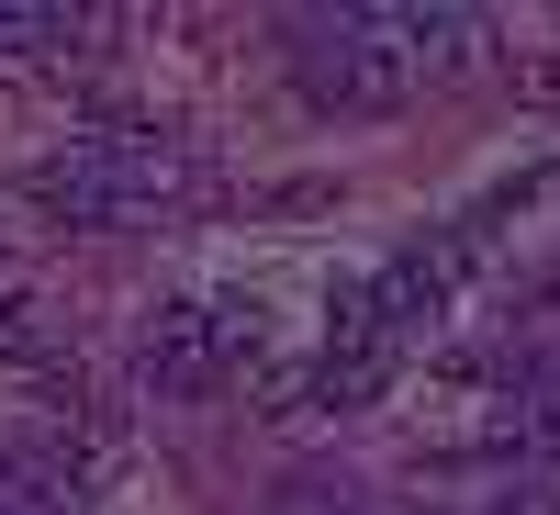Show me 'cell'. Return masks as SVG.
Returning <instances> with one entry per match:
<instances>
[{"label":"cell","instance_id":"3957f363","mask_svg":"<svg viewBox=\"0 0 560 515\" xmlns=\"http://www.w3.org/2000/svg\"><path fill=\"white\" fill-rule=\"evenodd\" d=\"M292 79H303V102H325V113H404V102H415V68L393 57L382 12L303 23V34H292Z\"/></svg>","mask_w":560,"mask_h":515},{"label":"cell","instance_id":"5b68a950","mask_svg":"<svg viewBox=\"0 0 560 515\" xmlns=\"http://www.w3.org/2000/svg\"><path fill=\"white\" fill-rule=\"evenodd\" d=\"M382 34H393V57L415 68V79H471V68H493L504 45H493V23L482 12H382Z\"/></svg>","mask_w":560,"mask_h":515},{"label":"cell","instance_id":"277c9868","mask_svg":"<svg viewBox=\"0 0 560 515\" xmlns=\"http://www.w3.org/2000/svg\"><path fill=\"white\" fill-rule=\"evenodd\" d=\"M102 426H34V437H0V515H79L102 493Z\"/></svg>","mask_w":560,"mask_h":515},{"label":"cell","instance_id":"6da1fadb","mask_svg":"<svg viewBox=\"0 0 560 515\" xmlns=\"http://www.w3.org/2000/svg\"><path fill=\"white\" fill-rule=\"evenodd\" d=\"M191 191H202V157L179 147V134H147V124H102V134H79L68 157L34 168V202L68 213V224H158Z\"/></svg>","mask_w":560,"mask_h":515},{"label":"cell","instance_id":"9c48e42d","mask_svg":"<svg viewBox=\"0 0 560 515\" xmlns=\"http://www.w3.org/2000/svg\"><path fill=\"white\" fill-rule=\"evenodd\" d=\"M493 515H560V504L549 493H516V504H493Z\"/></svg>","mask_w":560,"mask_h":515},{"label":"cell","instance_id":"7a4b0ae2","mask_svg":"<svg viewBox=\"0 0 560 515\" xmlns=\"http://www.w3.org/2000/svg\"><path fill=\"white\" fill-rule=\"evenodd\" d=\"M247 359H258V314H236V303H158L147 337H135V382L168 393V403H202V393L236 382Z\"/></svg>","mask_w":560,"mask_h":515},{"label":"cell","instance_id":"ba28073f","mask_svg":"<svg viewBox=\"0 0 560 515\" xmlns=\"http://www.w3.org/2000/svg\"><path fill=\"white\" fill-rule=\"evenodd\" d=\"M269 515H404V504L370 493V482H348V471H292L269 493Z\"/></svg>","mask_w":560,"mask_h":515},{"label":"cell","instance_id":"8992f818","mask_svg":"<svg viewBox=\"0 0 560 515\" xmlns=\"http://www.w3.org/2000/svg\"><path fill=\"white\" fill-rule=\"evenodd\" d=\"M493 448L504 459H560V359H527L493 393Z\"/></svg>","mask_w":560,"mask_h":515},{"label":"cell","instance_id":"52a82bcc","mask_svg":"<svg viewBox=\"0 0 560 515\" xmlns=\"http://www.w3.org/2000/svg\"><path fill=\"white\" fill-rule=\"evenodd\" d=\"M79 12H34V0H0V68H34V57H79Z\"/></svg>","mask_w":560,"mask_h":515}]
</instances>
